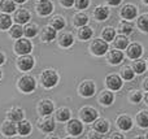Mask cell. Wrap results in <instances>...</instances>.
<instances>
[{"instance_id":"cell-1","label":"cell","mask_w":148,"mask_h":139,"mask_svg":"<svg viewBox=\"0 0 148 139\" xmlns=\"http://www.w3.org/2000/svg\"><path fill=\"white\" fill-rule=\"evenodd\" d=\"M57 81H59V75L53 70H46L42 74V82H43L44 87H47V88H51L53 86H56Z\"/></svg>"},{"instance_id":"cell-2","label":"cell","mask_w":148,"mask_h":139,"mask_svg":"<svg viewBox=\"0 0 148 139\" xmlns=\"http://www.w3.org/2000/svg\"><path fill=\"white\" fill-rule=\"evenodd\" d=\"M18 86H20V88L23 91V92H31V91L35 90L36 83H35V79H34L33 77H30V75H25V77H22L20 79Z\"/></svg>"},{"instance_id":"cell-3","label":"cell","mask_w":148,"mask_h":139,"mask_svg":"<svg viewBox=\"0 0 148 139\" xmlns=\"http://www.w3.org/2000/svg\"><path fill=\"white\" fill-rule=\"evenodd\" d=\"M91 51L96 56H101L108 51V43L105 40H101V39H96L91 44Z\"/></svg>"},{"instance_id":"cell-4","label":"cell","mask_w":148,"mask_h":139,"mask_svg":"<svg viewBox=\"0 0 148 139\" xmlns=\"http://www.w3.org/2000/svg\"><path fill=\"white\" fill-rule=\"evenodd\" d=\"M31 48H33V46H31L30 42L26 40V39H21V38H18L17 43L14 46L16 52L20 55H27L31 51Z\"/></svg>"},{"instance_id":"cell-5","label":"cell","mask_w":148,"mask_h":139,"mask_svg":"<svg viewBox=\"0 0 148 139\" xmlns=\"http://www.w3.org/2000/svg\"><path fill=\"white\" fill-rule=\"evenodd\" d=\"M18 68L23 72H27V70L33 69L34 66V59L31 56H27V55H22V57L18 59Z\"/></svg>"},{"instance_id":"cell-6","label":"cell","mask_w":148,"mask_h":139,"mask_svg":"<svg viewBox=\"0 0 148 139\" xmlns=\"http://www.w3.org/2000/svg\"><path fill=\"white\" fill-rule=\"evenodd\" d=\"M79 92H81V95L84 96V98H90V96H92L95 94L94 82H91V81H84V82L81 85V87H79Z\"/></svg>"},{"instance_id":"cell-7","label":"cell","mask_w":148,"mask_h":139,"mask_svg":"<svg viewBox=\"0 0 148 139\" xmlns=\"http://www.w3.org/2000/svg\"><path fill=\"white\" fill-rule=\"evenodd\" d=\"M81 117L84 122H94L97 118V112L91 107H86L81 111Z\"/></svg>"},{"instance_id":"cell-8","label":"cell","mask_w":148,"mask_h":139,"mask_svg":"<svg viewBox=\"0 0 148 139\" xmlns=\"http://www.w3.org/2000/svg\"><path fill=\"white\" fill-rule=\"evenodd\" d=\"M36 9H38V13L40 16H48L53 10V5L49 0H40L36 5Z\"/></svg>"},{"instance_id":"cell-9","label":"cell","mask_w":148,"mask_h":139,"mask_svg":"<svg viewBox=\"0 0 148 139\" xmlns=\"http://www.w3.org/2000/svg\"><path fill=\"white\" fill-rule=\"evenodd\" d=\"M107 86L110 88V90H120L121 86H122V81L118 75L116 74H110L107 77Z\"/></svg>"},{"instance_id":"cell-10","label":"cell","mask_w":148,"mask_h":139,"mask_svg":"<svg viewBox=\"0 0 148 139\" xmlns=\"http://www.w3.org/2000/svg\"><path fill=\"white\" fill-rule=\"evenodd\" d=\"M82 130H83V126H82V124L78 120H72V121H69V124H68V131H69V134L77 137V135H79L82 133Z\"/></svg>"},{"instance_id":"cell-11","label":"cell","mask_w":148,"mask_h":139,"mask_svg":"<svg viewBox=\"0 0 148 139\" xmlns=\"http://www.w3.org/2000/svg\"><path fill=\"white\" fill-rule=\"evenodd\" d=\"M136 13H138V9H136L134 5H125L121 10V14H122L123 18L126 20H133V18L136 17Z\"/></svg>"},{"instance_id":"cell-12","label":"cell","mask_w":148,"mask_h":139,"mask_svg":"<svg viewBox=\"0 0 148 139\" xmlns=\"http://www.w3.org/2000/svg\"><path fill=\"white\" fill-rule=\"evenodd\" d=\"M39 112L43 116H49L53 112V103L51 100H43L39 105Z\"/></svg>"},{"instance_id":"cell-13","label":"cell","mask_w":148,"mask_h":139,"mask_svg":"<svg viewBox=\"0 0 148 139\" xmlns=\"http://www.w3.org/2000/svg\"><path fill=\"white\" fill-rule=\"evenodd\" d=\"M30 20V13L25 9H18L14 13V21L18 23H26Z\"/></svg>"},{"instance_id":"cell-14","label":"cell","mask_w":148,"mask_h":139,"mask_svg":"<svg viewBox=\"0 0 148 139\" xmlns=\"http://www.w3.org/2000/svg\"><path fill=\"white\" fill-rule=\"evenodd\" d=\"M142 52H143L142 47L139 46V44H136V43H133L127 48V55H129L130 59H138V57H140Z\"/></svg>"},{"instance_id":"cell-15","label":"cell","mask_w":148,"mask_h":139,"mask_svg":"<svg viewBox=\"0 0 148 139\" xmlns=\"http://www.w3.org/2000/svg\"><path fill=\"white\" fill-rule=\"evenodd\" d=\"M16 133H17V127H16V125L13 124L12 120L4 122V125H3V134H5L7 137H12V135H14Z\"/></svg>"},{"instance_id":"cell-16","label":"cell","mask_w":148,"mask_h":139,"mask_svg":"<svg viewBox=\"0 0 148 139\" xmlns=\"http://www.w3.org/2000/svg\"><path fill=\"white\" fill-rule=\"evenodd\" d=\"M39 127L44 133H51L55 130V121L52 118H44L43 121L39 122Z\"/></svg>"},{"instance_id":"cell-17","label":"cell","mask_w":148,"mask_h":139,"mask_svg":"<svg viewBox=\"0 0 148 139\" xmlns=\"http://www.w3.org/2000/svg\"><path fill=\"white\" fill-rule=\"evenodd\" d=\"M94 129L96 130L97 133H100V134H104V133L108 131V129H109V124H108L107 120H97V121H95L94 124Z\"/></svg>"},{"instance_id":"cell-18","label":"cell","mask_w":148,"mask_h":139,"mask_svg":"<svg viewBox=\"0 0 148 139\" xmlns=\"http://www.w3.org/2000/svg\"><path fill=\"white\" fill-rule=\"evenodd\" d=\"M0 9L4 13L14 12V9H16L14 0H1V3H0Z\"/></svg>"},{"instance_id":"cell-19","label":"cell","mask_w":148,"mask_h":139,"mask_svg":"<svg viewBox=\"0 0 148 139\" xmlns=\"http://www.w3.org/2000/svg\"><path fill=\"white\" fill-rule=\"evenodd\" d=\"M42 36H43V40H46V42L53 40V39L56 38V29H53L52 26H47V27L43 29Z\"/></svg>"},{"instance_id":"cell-20","label":"cell","mask_w":148,"mask_h":139,"mask_svg":"<svg viewBox=\"0 0 148 139\" xmlns=\"http://www.w3.org/2000/svg\"><path fill=\"white\" fill-rule=\"evenodd\" d=\"M117 124H118V127L122 130H130L131 126H133V121H131V118L127 116H121L120 118H118Z\"/></svg>"},{"instance_id":"cell-21","label":"cell","mask_w":148,"mask_h":139,"mask_svg":"<svg viewBox=\"0 0 148 139\" xmlns=\"http://www.w3.org/2000/svg\"><path fill=\"white\" fill-rule=\"evenodd\" d=\"M10 26H12V18L8 16V13L3 12L0 14V29L7 30V29H10Z\"/></svg>"},{"instance_id":"cell-22","label":"cell","mask_w":148,"mask_h":139,"mask_svg":"<svg viewBox=\"0 0 148 139\" xmlns=\"http://www.w3.org/2000/svg\"><path fill=\"white\" fill-rule=\"evenodd\" d=\"M8 117H9V120H12L13 122L21 121V120L23 118V111L22 109H20V108L10 109V111L8 112Z\"/></svg>"},{"instance_id":"cell-23","label":"cell","mask_w":148,"mask_h":139,"mask_svg":"<svg viewBox=\"0 0 148 139\" xmlns=\"http://www.w3.org/2000/svg\"><path fill=\"white\" fill-rule=\"evenodd\" d=\"M108 16H109V10H108V8L105 7H97L96 9H95V18L99 21H104L108 18Z\"/></svg>"},{"instance_id":"cell-24","label":"cell","mask_w":148,"mask_h":139,"mask_svg":"<svg viewBox=\"0 0 148 139\" xmlns=\"http://www.w3.org/2000/svg\"><path fill=\"white\" fill-rule=\"evenodd\" d=\"M59 42H60V46H62V47H70L73 44L74 39H73V35L70 33H64L61 36H60Z\"/></svg>"},{"instance_id":"cell-25","label":"cell","mask_w":148,"mask_h":139,"mask_svg":"<svg viewBox=\"0 0 148 139\" xmlns=\"http://www.w3.org/2000/svg\"><path fill=\"white\" fill-rule=\"evenodd\" d=\"M92 34H94L92 29L87 27V26H81V30L78 31V36L82 39V40H87V39H90L92 36Z\"/></svg>"},{"instance_id":"cell-26","label":"cell","mask_w":148,"mask_h":139,"mask_svg":"<svg viewBox=\"0 0 148 139\" xmlns=\"http://www.w3.org/2000/svg\"><path fill=\"white\" fill-rule=\"evenodd\" d=\"M17 131L20 133L21 135H27V134H30V131H31L30 124H29L27 121H22V120H21L20 124H18V126H17Z\"/></svg>"},{"instance_id":"cell-27","label":"cell","mask_w":148,"mask_h":139,"mask_svg":"<svg viewBox=\"0 0 148 139\" xmlns=\"http://www.w3.org/2000/svg\"><path fill=\"white\" fill-rule=\"evenodd\" d=\"M123 60V55L121 51H112L109 53V61L110 64H120L121 61Z\"/></svg>"},{"instance_id":"cell-28","label":"cell","mask_w":148,"mask_h":139,"mask_svg":"<svg viewBox=\"0 0 148 139\" xmlns=\"http://www.w3.org/2000/svg\"><path fill=\"white\" fill-rule=\"evenodd\" d=\"M87 21H88V17H87L84 13H78V14L74 16V25L75 26H84L87 23Z\"/></svg>"},{"instance_id":"cell-29","label":"cell","mask_w":148,"mask_h":139,"mask_svg":"<svg viewBox=\"0 0 148 139\" xmlns=\"http://www.w3.org/2000/svg\"><path fill=\"white\" fill-rule=\"evenodd\" d=\"M56 117L59 121H68L70 118V111L68 108H61L57 111Z\"/></svg>"},{"instance_id":"cell-30","label":"cell","mask_w":148,"mask_h":139,"mask_svg":"<svg viewBox=\"0 0 148 139\" xmlns=\"http://www.w3.org/2000/svg\"><path fill=\"white\" fill-rule=\"evenodd\" d=\"M23 35V29L21 27V25L18 23V25H14V26H10V36L12 38H21V36Z\"/></svg>"},{"instance_id":"cell-31","label":"cell","mask_w":148,"mask_h":139,"mask_svg":"<svg viewBox=\"0 0 148 139\" xmlns=\"http://www.w3.org/2000/svg\"><path fill=\"white\" fill-rule=\"evenodd\" d=\"M136 121L140 127H148V112H140L136 117Z\"/></svg>"},{"instance_id":"cell-32","label":"cell","mask_w":148,"mask_h":139,"mask_svg":"<svg viewBox=\"0 0 148 139\" xmlns=\"http://www.w3.org/2000/svg\"><path fill=\"white\" fill-rule=\"evenodd\" d=\"M100 101H101L104 105H109L113 103V94L109 91H104V92L100 95Z\"/></svg>"},{"instance_id":"cell-33","label":"cell","mask_w":148,"mask_h":139,"mask_svg":"<svg viewBox=\"0 0 148 139\" xmlns=\"http://www.w3.org/2000/svg\"><path fill=\"white\" fill-rule=\"evenodd\" d=\"M114 44H116V47H117V48L123 49V48H126V47H127L129 40H127V38H126V36L118 35L117 38H116V40H114Z\"/></svg>"},{"instance_id":"cell-34","label":"cell","mask_w":148,"mask_h":139,"mask_svg":"<svg viewBox=\"0 0 148 139\" xmlns=\"http://www.w3.org/2000/svg\"><path fill=\"white\" fill-rule=\"evenodd\" d=\"M36 33H38V29H36L35 25H27L25 29H23V34H25L27 38H33V36H35Z\"/></svg>"},{"instance_id":"cell-35","label":"cell","mask_w":148,"mask_h":139,"mask_svg":"<svg viewBox=\"0 0 148 139\" xmlns=\"http://www.w3.org/2000/svg\"><path fill=\"white\" fill-rule=\"evenodd\" d=\"M138 25H139V27H140L143 31L148 33V14H143V16H140V17H139Z\"/></svg>"},{"instance_id":"cell-36","label":"cell","mask_w":148,"mask_h":139,"mask_svg":"<svg viewBox=\"0 0 148 139\" xmlns=\"http://www.w3.org/2000/svg\"><path fill=\"white\" fill-rule=\"evenodd\" d=\"M64 26H65V21L62 17H55L52 20V27L56 29V30H61Z\"/></svg>"},{"instance_id":"cell-37","label":"cell","mask_w":148,"mask_h":139,"mask_svg":"<svg viewBox=\"0 0 148 139\" xmlns=\"http://www.w3.org/2000/svg\"><path fill=\"white\" fill-rule=\"evenodd\" d=\"M114 38V29L113 27H107L104 29V31H103V39L107 42L112 40V39Z\"/></svg>"},{"instance_id":"cell-38","label":"cell","mask_w":148,"mask_h":139,"mask_svg":"<svg viewBox=\"0 0 148 139\" xmlns=\"http://www.w3.org/2000/svg\"><path fill=\"white\" fill-rule=\"evenodd\" d=\"M146 70V64H144V61H140V60H138V61L134 62V72L138 73V74H142V73Z\"/></svg>"},{"instance_id":"cell-39","label":"cell","mask_w":148,"mask_h":139,"mask_svg":"<svg viewBox=\"0 0 148 139\" xmlns=\"http://www.w3.org/2000/svg\"><path fill=\"white\" fill-rule=\"evenodd\" d=\"M121 73H122V78L123 79H133L134 78V72L131 68L129 66H125L122 70H121Z\"/></svg>"},{"instance_id":"cell-40","label":"cell","mask_w":148,"mask_h":139,"mask_svg":"<svg viewBox=\"0 0 148 139\" xmlns=\"http://www.w3.org/2000/svg\"><path fill=\"white\" fill-rule=\"evenodd\" d=\"M133 30H134L133 23H130V22H122L121 23V31H122L123 34H131Z\"/></svg>"},{"instance_id":"cell-41","label":"cell","mask_w":148,"mask_h":139,"mask_svg":"<svg viewBox=\"0 0 148 139\" xmlns=\"http://www.w3.org/2000/svg\"><path fill=\"white\" fill-rule=\"evenodd\" d=\"M75 7L78 8V9H84V8L88 7L90 4V0H75Z\"/></svg>"},{"instance_id":"cell-42","label":"cell","mask_w":148,"mask_h":139,"mask_svg":"<svg viewBox=\"0 0 148 139\" xmlns=\"http://www.w3.org/2000/svg\"><path fill=\"white\" fill-rule=\"evenodd\" d=\"M142 99V94L139 92V91H134L133 95H131V100H133V103H139Z\"/></svg>"},{"instance_id":"cell-43","label":"cell","mask_w":148,"mask_h":139,"mask_svg":"<svg viewBox=\"0 0 148 139\" xmlns=\"http://www.w3.org/2000/svg\"><path fill=\"white\" fill-rule=\"evenodd\" d=\"M60 1H61V4L64 5V7H72L75 0H60Z\"/></svg>"},{"instance_id":"cell-44","label":"cell","mask_w":148,"mask_h":139,"mask_svg":"<svg viewBox=\"0 0 148 139\" xmlns=\"http://www.w3.org/2000/svg\"><path fill=\"white\" fill-rule=\"evenodd\" d=\"M107 1L109 3L110 5H118L121 1H122V0H107Z\"/></svg>"},{"instance_id":"cell-45","label":"cell","mask_w":148,"mask_h":139,"mask_svg":"<svg viewBox=\"0 0 148 139\" xmlns=\"http://www.w3.org/2000/svg\"><path fill=\"white\" fill-rule=\"evenodd\" d=\"M4 61H5V57H4V55L0 52V65L1 64H4Z\"/></svg>"},{"instance_id":"cell-46","label":"cell","mask_w":148,"mask_h":139,"mask_svg":"<svg viewBox=\"0 0 148 139\" xmlns=\"http://www.w3.org/2000/svg\"><path fill=\"white\" fill-rule=\"evenodd\" d=\"M143 86H144V88H146V90L148 91V78H147L146 81H144V85H143Z\"/></svg>"},{"instance_id":"cell-47","label":"cell","mask_w":148,"mask_h":139,"mask_svg":"<svg viewBox=\"0 0 148 139\" xmlns=\"http://www.w3.org/2000/svg\"><path fill=\"white\" fill-rule=\"evenodd\" d=\"M26 0H14V3H18V4H22V3H25Z\"/></svg>"},{"instance_id":"cell-48","label":"cell","mask_w":148,"mask_h":139,"mask_svg":"<svg viewBox=\"0 0 148 139\" xmlns=\"http://www.w3.org/2000/svg\"><path fill=\"white\" fill-rule=\"evenodd\" d=\"M146 103L148 104V94H147V95H146Z\"/></svg>"},{"instance_id":"cell-49","label":"cell","mask_w":148,"mask_h":139,"mask_svg":"<svg viewBox=\"0 0 148 139\" xmlns=\"http://www.w3.org/2000/svg\"><path fill=\"white\" fill-rule=\"evenodd\" d=\"M144 3H146V4H148V0H144Z\"/></svg>"},{"instance_id":"cell-50","label":"cell","mask_w":148,"mask_h":139,"mask_svg":"<svg viewBox=\"0 0 148 139\" xmlns=\"http://www.w3.org/2000/svg\"><path fill=\"white\" fill-rule=\"evenodd\" d=\"M0 78H1V70H0Z\"/></svg>"},{"instance_id":"cell-51","label":"cell","mask_w":148,"mask_h":139,"mask_svg":"<svg viewBox=\"0 0 148 139\" xmlns=\"http://www.w3.org/2000/svg\"><path fill=\"white\" fill-rule=\"evenodd\" d=\"M146 138H148V134H147V137H146Z\"/></svg>"}]
</instances>
